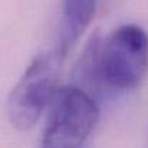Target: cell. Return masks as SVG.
Instances as JSON below:
<instances>
[{
    "mask_svg": "<svg viewBox=\"0 0 148 148\" xmlns=\"http://www.w3.org/2000/svg\"><path fill=\"white\" fill-rule=\"evenodd\" d=\"M63 58L58 50L42 53L27 66L7 99V118L20 131L30 130L59 92Z\"/></svg>",
    "mask_w": 148,
    "mask_h": 148,
    "instance_id": "1",
    "label": "cell"
},
{
    "mask_svg": "<svg viewBox=\"0 0 148 148\" xmlns=\"http://www.w3.org/2000/svg\"><path fill=\"white\" fill-rule=\"evenodd\" d=\"M98 0H63L62 1V25L56 50L62 58L81 39L91 25Z\"/></svg>",
    "mask_w": 148,
    "mask_h": 148,
    "instance_id": "4",
    "label": "cell"
},
{
    "mask_svg": "<svg viewBox=\"0 0 148 148\" xmlns=\"http://www.w3.org/2000/svg\"><path fill=\"white\" fill-rule=\"evenodd\" d=\"M98 115V105L86 91L78 86L59 89L42 135V148H82Z\"/></svg>",
    "mask_w": 148,
    "mask_h": 148,
    "instance_id": "3",
    "label": "cell"
},
{
    "mask_svg": "<svg viewBox=\"0 0 148 148\" xmlns=\"http://www.w3.org/2000/svg\"><path fill=\"white\" fill-rule=\"evenodd\" d=\"M148 71V35L137 25L115 29L98 50L99 79L116 89L137 88Z\"/></svg>",
    "mask_w": 148,
    "mask_h": 148,
    "instance_id": "2",
    "label": "cell"
}]
</instances>
